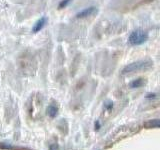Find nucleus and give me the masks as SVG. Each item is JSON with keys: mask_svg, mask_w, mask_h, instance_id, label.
Listing matches in <instances>:
<instances>
[{"mask_svg": "<svg viewBox=\"0 0 160 150\" xmlns=\"http://www.w3.org/2000/svg\"><path fill=\"white\" fill-rule=\"evenodd\" d=\"M151 66H152V62L150 61V60H138V61H135V62H132L126 65L122 70V74L126 75L130 73L138 72V71H141V70L148 69Z\"/></svg>", "mask_w": 160, "mask_h": 150, "instance_id": "f257e3e1", "label": "nucleus"}, {"mask_svg": "<svg viewBox=\"0 0 160 150\" xmlns=\"http://www.w3.org/2000/svg\"><path fill=\"white\" fill-rule=\"evenodd\" d=\"M149 35L143 29H136L130 33L128 37V43L132 46H138L145 43L148 40Z\"/></svg>", "mask_w": 160, "mask_h": 150, "instance_id": "f03ea898", "label": "nucleus"}, {"mask_svg": "<svg viewBox=\"0 0 160 150\" xmlns=\"http://www.w3.org/2000/svg\"><path fill=\"white\" fill-rule=\"evenodd\" d=\"M96 11H97L96 7H95V6H90V7H87V8L81 10L80 12H78L76 14V17L77 18H85V17L91 16V15L94 14Z\"/></svg>", "mask_w": 160, "mask_h": 150, "instance_id": "7ed1b4c3", "label": "nucleus"}, {"mask_svg": "<svg viewBox=\"0 0 160 150\" xmlns=\"http://www.w3.org/2000/svg\"><path fill=\"white\" fill-rule=\"evenodd\" d=\"M47 21H48V19H47V17H45V16H43L39 20H37L36 23L34 24V26L32 28V32L33 33H37V32L40 31V30H42L45 27V25L47 24Z\"/></svg>", "mask_w": 160, "mask_h": 150, "instance_id": "20e7f679", "label": "nucleus"}, {"mask_svg": "<svg viewBox=\"0 0 160 150\" xmlns=\"http://www.w3.org/2000/svg\"><path fill=\"white\" fill-rule=\"evenodd\" d=\"M144 83H145L144 79L143 78H139V79H136V80H133V81L129 85H130V87H131V88H139V87L143 86Z\"/></svg>", "mask_w": 160, "mask_h": 150, "instance_id": "39448f33", "label": "nucleus"}, {"mask_svg": "<svg viewBox=\"0 0 160 150\" xmlns=\"http://www.w3.org/2000/svg\"><path fill=\"white\" fill-rule=\"evenodd\" d=\"M148 128H159V120L154 119V120H149V121L145 124Z\"/></svg>", "mask_w": 160, "mask_h": 150, "instance_id": "423d86ee", "label": "nucleus"}, {"mask_svg": "<svg viewBox=\"0 0 160 150\" xmlns=\"http://www.w3.org/2000/svg\"><path fill=\"white\" fill-rule=\"evenodd\" d=\"M47 113L50 117H55L57 115V108L53 106V105H50L47 108Z\"/></svg>", "mask_w": 160, "mask_h": 150, "instance_id": "0eeeda50", "label": "nucleus"}, {"mask_svg": "<svg viewBox=\"0 0 160 150\" xmlns=\"http://www.w3.org/2000/svg\"><path fill=\"white\" fill-rule=\"evenodd\" d=\"M70 1H71V0H61V2H60L59 5H58V8H59V9L65 8V7H66L67 5L70 3Z\"/></svg>", "mask_w": 160, "mask_h": 150, "instance_id": "6e6552de", "label": "nucleus"}, {"mask_svg": "<svg viewBox=\"0 0 160 150\" xmlns=\"http://www.w3.org/2000/svg\"><path fill=\"white\" fill-rule=\"evenodd\" d=\"M155 97H156V94H155V93L147 94V96H146V98H148V99H150V98H155Z\"/></svg>", "mask_w": 160, "mask_h": 150, "instance_id": "1a4fd4ad", "label": "nucleus"}]
</instances>
